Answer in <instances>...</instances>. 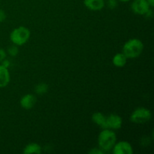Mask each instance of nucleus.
Here are the masks:
<instances>
[{
  "label": "nucleus",
  "instance_id": "nucleus-1",
  "mask_svg": "<svg viewBox=\"0 0 154 154\" xmlns=\"http://www.w3.org/2000/svg\"><path fill=\"white\" fill-rule=\"evenodd\" d=\"M117 142V135L114 131L109 129H103L98 137L99 147L104 152L108 153L112 150Z\"/></svg>",
  "mask_w": 154,
  "mask_h": 154
},
{
  "label": "nucleus",
  "instance_id": "nucleus-2",
  "mask_svg": "<svg viewBox=\"0 0 154 154\" xmlns=\"http://www.w3.org/2000/svg\"><path fill=\"white\" fill-rule=\"evenodd\" d=\"M144 51V44L138 38H131L124 44L123 54L127 59H135L139 57Z\"/></svg>",
  "mask_w": 154,
  "mask_h": 154
},
{
  "label": "nucleus",
  "instance_id": "nucleus-3",
  "mask_svg": "<svg viewBox=\"0 0 154 154\" xmlns=\"http://www.w3.org/2000/svg\"><path fill=\"white\" fill-rule=\"evenodd\" d=\"M31 32L29 29L25 26H19L11 31L10 34V40L17 46L25 45L29 39Z\"/></svg>",
  "mask_w": 154,
  "mask_h": 154
},
{
  "label": "nucleus",
  "instance_id": "nucleus-4",
  "mask_svg": "<svg viewBox=\"0 0 154 154\" xmlns=\"http://www.w3.org/2000/svg\"><path fill=\"white\" fill-rule=\"evenodd\" d=\"M151 111L146 108H138L130 116V120L136 124H144L151 119Z\"/></svg>",
  "mask_w": 154,
  "mask_h": 154
},
{
  "label": "nucleus",
  "instance_id": "nucleus-5",
  "mask_svg": "<svg viewBox=\"0 0 154 154\" xmlns=\"http://www.w3.org/2000/svg\"><path fill=\"white\" fill-rule=\"evenodd\" d=\"M151 7L147 0H134L131 4V9L135 14L138 15H144Z\"/></svg>",
  "mask_w": 154,
  "mask_h": 154
},
{
  "label": "nucleus",
  "instance_id": "nucleus-6",
  "mask_svg": "<svg viewBox=\"0 0 154 154\" xmlns=\"http://www.w3.org/2000/svg\"><path fill=\"white\" fill-rule=\"evenodd\" d=\"M112 153L114 154H132L133 148L131 144L126 141H120L116 142L112 148Z\"/></svg>",
  "mask_w": 154,
  "mask_h": 154
},
{
  "label": "nucleus",
  "instance_id": "nucleus-7",
  "mask_svg": "<svg viewBox=\"0 0 154 154\" xmlns=\"http://www.w3.org/2000/svg\"><path fill=\"white\" fill-rule=\"evenodd\" d=\"M123 125V119L118 114H111L106 117V128L109 129H120Z\"/></svg>",
  "mask_w": 154,
  "mask_h": 154
},
{
  "label": "nucleus",
  "instance_id": "nucleus-8",
  "mask_svg": "<svg viewBox=\"0 0 154 154\" xmlns=\"http://www.w3.org/2000/svg\"><path fill=\"white\" fill-rule=\"evenodd\" d=\"M36 97L32 94H26L20 100V104L23 108L29 110L35 106L36 103Z\"/></svg>",
  "mask_w": 154,
  "mask_h": 154
},
{
  "label": "nucleus",
  "instance_id": "nucleus-9",
  "mask_svg": "<svg viewBox=\"0 0 154 154\" xmlns=\"http://www.w3.org/2000/svg\"><path fill=\"white\" fill-rule=\"evenodd\" d=\"M84 4L87 8L93 11L102 10L105 6V0H84Z\"/></svg>",
  "mask_w": 154,
  "mask_h": 154
},
{
  "label": "nucleus",
  "instance_id": "nucleus-10",
  "mask_svg": "<svg viewBox=\"0 0 154 154\" xmlns=\"http://www.w3.org/2000/svg\"><path fill=\"white\" fill-rule=\"evenodd\" d=\"M10 81L11 77L8 69L0 65V88L7 87Z\"/></svg>",
  "mask_w": 154,
  "mask_h": 154
},
{
  "label": "nucleus",
  "instance_id": "nucleus-11",
  "mask_svg": "<svg viewBox=\"0 0 154 154\" xmlns=\"http://www.w3.org/2000/svg\"><path fill=\"white\" fill-rule=\"evenodd\" d=\"M92 121L102 129L106 128V116L101 112H96L92 115Z\"/></svg>",
  "mask_w": 154,
  "mask_h": 154
},
{
  "label": "nucleus",
  "instance_id": "nucleus-12",
  "mask_svg": "<svg viewBox=\"0 0 154 154\" xmlns=\"http://www.w3.org/2000/svg\"><path fill=\"white\" fill-rule=\"evenodd\" d=\"M127 62V57L123 53H118L115 54L112 59L113 65L116 67L122 68L124 67Z\"/></svg>",
  "mask_w": 154,
  "mask_h": 154
},
{
  "label": "nucleus",
  "instance_id": "nucleus-13",
  "mask_svg": "<svg viewBox=\"0 0 154 154\" xmlns=\"http://www.w3.org/2000/svg\"><path fill=\"white\" fill-rule=\"evenodd\" d=\"M23 153L25 154H31V153H37L39 154L42 153V147L37 143H30L27 144L23 149Z\"/></svg>",
  "mask_w": 154,
  "mask_h": 154
},
{
  "label": "nucleus",
  "instance_id": "nucleus-14",
  "mask_svg": "<svg viewBox=\"0 0 154 154\" xmlns=\"http://www.w3.org/2000/svg\"><path fill=\"white\" fill-rule=\"evenodd\" d=\"M48 89L49 87H48V84H45V83H40L35 87V92L38 95H44L48 93Z\"/></svg>",
  "mask_w": 154,
  "mask_h": 154
},
{
  "label": "nucleus",
  "instance_id": "nucleus-15",
  "mask_svg": "<svg viewBox=\"0 0 154 154\" xmlns=\"http://www.w3.org/2000/svg\"><path fill=\"white\" fill-rule=\"evenodd\" d=\"M7 52H8V54L11 56V57H16V56L18 54V53H19V49H18V48L17 45H14L8 48Z\"/></svg>",
  "mask_w": 154,
  "mask_h": 154
},
{
  "label": "nucleus",
  "instance_id": "nucleus-16",
  "mask_svg": "<svg viewBox=\"0 0 154 154\" xmlns=\"http://www.w3.org/2000/svg\"><path fill=\"white\" fill-rule=\"evenodd\" d=\"M118 0H107V5L110 9H115L118 5Z\"/></svg>",
  "mask_w": 154,
  "mask_h": 154
},
{
  "label": "nucleus",
  "instance_id": "nucleus-17",
  "mask_svg": "<svg viewBox=\"0 0 154 154\" xmlns=\"http://www.w3.org/2000/svg\"><path fill=\"white\" fill-rule=\"evenodd\" d=\"M90 154H104L103 151L101 150L99 147H96V148H92L90 151L88 152Z\"/></svg>",
  "mask_w": 154,
  "mask_h": 154
},
{
  "label": "nucleus",
  "instance_id": "nucleus-18",
  "mask_svg": "<svg viewBox=\"0 0 154 154\" xmlns=\"http://www.w3.org/2000/svg\"><path fill=\"white\" fill-rule=\"evenodd\" d=\"M6 56H7L6 51L2 48H0V63L6 58Z\"/></svg>",
  "mask_w": 154,
  "mask_h": 154
},
{
  "label": "nucleus",
  "instance_id": "nucleus-19",
  "mask_svg": "<svg viewBox=\"0 0 154 154\" xmlns=\"http://www.w3.org/2000/svg\"><path fill=\"white\" fill-rule=\"evenodd\" d=\"M6 17H7V16H6L5 12L2 9H0V23H2L3 21L5 20Z\"/></svg>",
  "mask_w": 154,
  "mask_h": 154
},
{
  "label": "nucleus",
  "instance_id": "nucleus-20",
  "mask_svg": "<svg viewBox=\"0 0 154 154\" xmlns=\"http://www.w3.org/2000/svg\"><path fill=\"white\" fill-rule=\"evenodd\" d=\"M1 63H2V66H4V67L7 68V69H8L9 66H11V62L9 61L8 60H7V59H6V58L5 59V60H3V61H2Z\"/></svg>",
  "mask_w": 154,
  "mask_h": 154
},
{
  "label": "nucleus",
  "instance_id": "nucleus-21",
  "mask_svg": "<svg viewBox=\"0 0 154 154\" xmlns=\"http://www.w3.org/2000/svg\"><path fill=\"white\" fill-rule=\"evenodd\" d=\"M144 15H145V16H146V17H148V18H152V17H153V10H152V8H151L149 9L148 11H147V13H146Z\"/></svg>",
  "mask_w": 154,
  "mask_h": 154
},
{
  "label": "nucleus",
  "instance_id": "nucleus-22",
  "mask_svg": "<svg viewBox=\"0 0 154 154\" xmlns=\"http://www.w3.org/2000/svg\"><path fill=\"white\" fill-rule=\"evenodd\" d=\"M147 2H148V4L150 5V6L151 8H153L154 6V0H147Z\"/></svg>",
  "mask_w": 154,
  "mask_h": 154
},
{
  "label": "nucleus",
  "instance_id": "nucleus-23",
  "mask_svg": "<svg viewBox=\"0 0 154 154\" xmlns=\"http://www.w3.org/2000/svg\"><path fill=\"white\" fill-rule=\"evenodd\" d=\"M118 1L122 2H127L131 1V0H118Z\"/></svg>",
  "mask_w": 154,
  "mask_h": 154
}]
</instances>
